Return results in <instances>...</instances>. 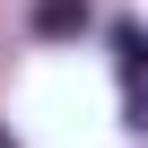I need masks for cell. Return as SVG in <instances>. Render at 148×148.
Segmentation results:
<instances>
[{
	"instance_id": "3957f363",
	"label": "cell",
	"mask_w": 148,
	"mask_h": 148,
	"mask_svg": "<svg viewBox=\"0 0 148 148\" xmlns=\"http://www.w3.org/2000/svg\"><path fill=\"white\" fill-rule=\"evenodd\" d=\"M0 148H9V131H0Z\"/></svg>"
},
{
	"instance_id": "7a4b0ae2",
	"label": "cell",
	"mask_w": 148,
	"mask_h": 148,
	"mask_svg": "<svg viewBox=\"0 0 148 148\" xmlns=\"http://www.w3.org/2000/svg\"><path fill=\"white\" fill-rule=\"evenodd\" d=\"M113 61H122V79H139V26H131V18L113 26Z\"/></svg>"
},
{
	"instance_id": "6da1fadb",
	"label": "cell",
	"mask_w": 148,
	"mask_h": 148,
	"mask_svg": "<svg viewBox=\"0 0 148 148\" xmlns=\"http://www.w3.org/2000/svg\"><path fill=\"white\" fill-rule=\"evenodd\" d=\"M35 35H87V0H35Z\"/></svg>"
}]
</instances>
